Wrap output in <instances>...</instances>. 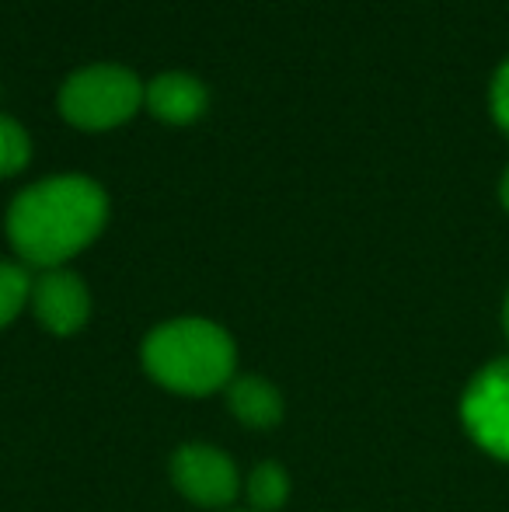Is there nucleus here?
<instances>
[{"label": "nucleus", "instance_id": "nucleus-14", "mask_svg": "<svg viewBox=\"0 0 509 512\" xmlns=\"http://www.w3.org/2000/svg\"><path fill=\"white\" fill-rule=\"evenodd\" d=\"M503 328H506V338H509V293H506V304H503Z\"/></svg>", "mask_w": 509, "mask_h": 512}, {"label": "nucleus", "instance_id": "nucleus-5", "mask_svg": "<svg viewBox=\"0 0 509 512\" xmlns=\"http://www.w3.org/2000/svg\"><path fill=\"white\" fill-rule=\"evenodd\" d=\"M171 478H175L178 492L185 499H192L196 506L206 509H220V506H231L234 495H238L241 481L238 471H234L231 457L213 446H182L171 460Z\"/></svg>", "mask_w": 509, "mask_h": 512}, {"label": "nucleus", "instance_id": "nucleus-11", "mask_svg": "<svg viewBox=\"0 0 509 512\" xmlns=\"http://www.w3.org/2000/svg\"><path fill=\"white\" fill-rule=\"evenodd\" d=\"M32 297V279L21 265L0 262V328L21 314L25 300Z\"/></svg>", "mask_w": 509, "mask_h": 512}, {"label": "nucleus", "instance_id": "nucleus-7", "mask_svg": "<svg viewBox=\"0 0 509 512\" xmlns=\"http://www.w3.org/2000/svg\"><path fill=\"white\" fill-rule=\"evenodd\" d=\"M206 84L199 77L185 74V70H168L157 74L154 81L143 88V105L157 115V119L171 122V126H185V122L199 119L206 112Z\"/></svg>", "mask_w": 509, "mask_h": 512}, {"label": "nucleus", "instance_id": "nucleus-2", "mask_svg": "<svg viewBox=\"0 0 509 512\" xmlns=\"http://www.w3.org/2000/svg\"><path fill=\"white\" fill-rule=\"evenodd\" d=\"M147 373L178 394H213L234 373V342L220 324L203 317H178L154 328L143 342Z\"/></svg>", "mask_w": 509, "mask_h": 512}, {"label": "nucleus", "instance_id": "nucleus-3", "mask_svg": "<svg viewBox=\"0 0 509 512\" xmlns=\"http://www.w3.org/2000/svg\"><path fill=\"white\" fill-rule=\"evenodd\" d=\"M60 115L77 129H112L133 119L143 105V84L116 63H91L63 81Z\"/></svg>", "mask_w": 509, "mask_h": 512}, {"label": "nucleus", "instance_id": "nucleus-10", "mask_svg": "<svg viewBox=\"0 0 509 512\" xmlns=\"http://www.w3.org/2000/svg\"><path fill=\"white\" fill-rule=\"evenodd\" d=\"M28 157H32V140H28L25 126L0 112V178L18 175Z\"/></svg>", "mask_w": 509, "mask_h": 512}, {"label": "nucleus", "instance_id": "nucleus-8", "mask_svg": "<svg viewBox=\"0 0 509 512\" xmlns=\"http://www.w3.org/2000/svg\"><path fill=\"white\" fill-rule=\"evenodd\" d=\"M227 401H231V411L252 429H269V425L279 422L283 415V401H279V391L272 384L258 377H241L231 384L227 391Z\"/></svg>", "mask_w": 509, "mask_h": 512}, {"label": "nucleus", "instance_id": "nucleus-4", "mask_svg": "<svg viewBox=\"0 0 509 512\" xmlns=\"http://www.w3.org/2000/svg\"><path fill=\"white\" fill-rule=\"evenodd\" d=\"M461 415L471 439L485 453L509 460V359L485 366L471 380L468 394L461 401Z\"/></svg>", "mask_w": 509, "mask_h": 512}, {"label": "nucleus", "instance_id": "nucleus-12", "mask_svg": "<svg viewBox=\"0 0 509 512\" xmlns=\"http://www.w3.org/2000/svg\"><path fill=\"white\" fill-rule=\"evenodd\" d=\"M489 108H492V119H496V126L509 136V60L496 70V77H492Z\"/></svg>", "mask_w": 509, "mask_h": 512}, {"label": "nucleus", "instance_id": "nucleus-9", "mask_svg": "<svg viewBox=\"0 0 509 512\" xmlns=\"http://www.w3.org/2000/svg\"><path fill=\"white\" fill-rule=\"evenodd\" d=\"M290 495V478L279 464H262L248 481V499L258 512H272L279 509Z\"/></svg>", "mask_w": 509, "mask_h": 512}, {"label": "nucleus", "instance_id": "nucleus-1", "mask_svg": "<svg viewBox=\"0 0 509 512\" xmlns=\"http://www.w3.org/2000/svg\"><path fill=\"white\" fill-rule=\"evenodd\" d=\"M109 220V199L95 178L56 175L28 185L7 209V237L28 265L60 269L88 248Z\"/></svg>", "mask_w": 509, "mask_h": 512}, {"label": "nucleus", "instance_id": "nucleus-13", "mask_svg": "<svg viewBox=\"0 0 509 512\" xmlns=\"http://www.w3.org/2000/svg\"><path fill=\"white\" fill-rule=\"evenodd\" d=\"M499 199H503V206H506V213H509V168H506L503 182H499Z\"/></svg>", "mask_w": 509, "mask_h": 512}, {"label": "nucleus", "instance_id": "nucleus-6", "mask_svg": "<svg viewBox=\"0 0 509 512\" xmlns=\"http://www.w3.org/2000/svg\"><path fill=\"white\" fill-rule=\"evenodd\" d=\"M32 310L39 317V324L53 335H74L77 328H84L88 321V286L81 283V276L67 269H46L32 283Z\"/></svg>", "mask_w": 509, "mask_h": 512}]
</instances>
